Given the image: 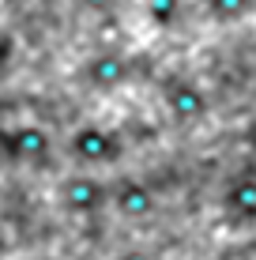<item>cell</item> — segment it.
<instances>
[{
	"label": "cell",
	"mask_w": 256,
	"mask_h": 260,
	"mask_svg": "<svg viewBox=\"0 0 256 260\" xmlns=\"http://www.w3.org/2000/svg\"><path fill=\"white\" fill-rule=\"evenodd\" d=\"M117 260H155L151 253H143V249H128V253H121Z\"/></svg>",
	"instance_id": "11"
},
{
	"label": "cell",
	"mask_w": 256,
	"mask_h": 260,
	"mask_svg": "<svg viewBox=\"0 0 256 260\" xmlns=\"http://www.w3.org/2000/svg\"><path fill=\"white\" fill-rule=\"evenodd\" d=\"M223 208L237 219H256V177H237L226 185Z\"/></svg>",
	"instance_id": "7"
},
{
	"label": "cell",
	"mask_w": 256,
	"mask_h": 260,
	"mask_svg": "<svg viewBox=\"0 0 256 260\" xmlns=\"http://www.w3.org/2000/svg\"><path fill=\"white\" fill-rule=\"evenodd\" d=\"M166 110H170L173 121L189 124V121H200L207 113V94L204 87H196L192 79H173L170 87H166Z\"/></svg>",
	"instance_id": "4"
},
{
	"label": "cell",
	"mask_w": 256,
	"mask_h": 260,
	"mask_svg": "<svg viewBox=\"0 0 256 260\" xmlns=\"http://www.w3.org/2000/svg\"><path fill=\"white\" fill-rule=\"evenodd\" d=\"M256 8V0H204V12L215 23H241L249 19Z\"/></svg>",
	"instance_id": "8"
},
{
	"label": "cell",
	"mask_w": 256,
	"mask_h": 260,
	"mask_svg": "<svg viewBox=\"0 0 256 260\" xmlns=\"http://www.w3.org/2000/svg\"><path fill=\"white\" fill-rule=\"evenodd\" d=\"M109 204L117 208V215L125 219H147L155 211V192L147 189L143 181H121L117 189L109 192Z\"/></svg>",
	"instance_id": "6"
},
{
	"label": "cell",
	"mask_w": 256,
	"mask_h": 260,
	"mask_svg": "<svg viewBox=\"0 0 256 260\" xmlns=\"http://www.w3.org/2000/svg\"><path fill=\"white\" fill-rule=\"evenodd\" d=\"M68 151L87 166H102V162L121 158V140L102 124H79L72 132V140H68Z\"/></svg>",
	"instance_id": "1"
},
{
	"label": "cell",
	"mask_w": 256,
	"mask_h": 260,
	"mask_svg": "<svg viewBox=\"0 0 256 260\" xmlns=\"http://www.w3.org/2000/svg\"><path fill=\"white\" fill-rule=\"evenodd\" d=\"M0 147L15 162H42L53 151V136L42 124H15V128L0 132Z\"/></svg>",
	"instance_id": "2"
},
{
	"label": "cell",
	"mask_w": 256,
	"mask_h": 260,
	"mask_svg": "<svg viewBox=\"0 0 256 260\" xmlns=\"http://www.w3.org/2000/svg\"><path fill=\"white\" fill-rule=\"evenodd\" d=\"M60 204H64L72 215H94L105 208V200H109V189L98 181V177L91 174H72L60 181Z\"/></svg>",
	"instance_id": "3"
},
{
	"label": "cell",
	"mask_w": 256,
	"mask_h": 260,
	"mask_svg": "<svg viewBox=\"0 0 256 260\" xmlns=\"http://www.w3.org/2000/svg\"><path fill=\"white\" fill-rule=\"evenodd\" d=\"M132 76V64L121 53H94L91 60L83 64V79L91 87H98V91H117V87H125Z\"/></svg>",
	"instance_id": "5"
},
{
	"label": "cell",
	"mask_w": 256,
	"mask_h": 260,
	"mask_svg": "<svg viewBox=\"0 0 256 260\" xmlns=\"http://www.w3.org/2000/svg\"><path fill=\"white\" fill-rule=\"evenodd\" d=\"M143 15H147L151 26L170 30V26L181 19V0H143Z\"/></svg>",
	"instance_id": "9"
},
{
	"label": "cell",
	"mask_w": 256,
	"mask_h": 260,
	"mask_svg": "<svg viewBox=\"0 0 256 260\" xmlns=\"http://www.w3.org/2000/svg\"><path fill=\"white\" fill-rule=\"evenodd\" d=\"M252 98H256V83H252Z\"/></svg>",
	"instance_id": "12"
},
{
	"label": "cell",
	"mask_w": 256,
	"mask_h": 260,
	"mask_svg": "<svg viewBox=\"0 0 256 260\" xmlns=\"http://www.w3.org/2000/svg\"><path fill=\"white\" fill-rule=\"evenodd\" d=\"M79 8H83V12H94V15H109L113 8H117V0H79Z\"/></svg>",
	"instance_id": "10"
}]
</instances>
